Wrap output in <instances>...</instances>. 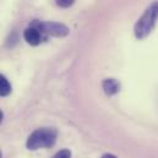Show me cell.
<instances>
[{
    "mask_svg": "<svg viewBox=\"0 0 158 158\" xmlns=\"http://www.w3.org/2000/svg\"><path fill=\"white\" fill-rule=\"evenodd\" d=\"M23 38H25V40L28 44H31V45H38L40 42H42V32H40L38 28H36L33 26H30L28 28L25 30Z\"/></svg>",
    "mask_w": 158,
    "mask_h": 158,
    "instance_id": "obj_4",
    "label": "cell"
},
{
    "mask_svg": "<svg viewBox=\"0 0 158 158\" xmlns=\"http://www.w3.org/2000/svg\"><path fill=\"white\" fill-rule=\"evenodd\" d=\"M158 19V1H153L135 25V36L139 40L146 38L153 30Z\"/></svg>",
    "mask_w": 158,
    "mask_h": 158,
    "instance_id": "obj_2",
    "label": "cell"
},
{
    "mask_svg": "<svg viewBox=\"0 0 158 158\" xmlns=\"http://www.w3.org/2000/svg\"><path fill=\"white\" fill-rule=\"evenodd\" d=\"M0 158H1V152H0Z\"/></svg>",
    "mask_w": 158,
    "mask_h": 158,
    "instance_id": "obj_11",
    "label": "cell"
},
{
    "mask_svg": "<svg viewBox=\"0 0 158 158\" xmlns=\"http://www.w3.org/2000/svg\"><path fill=\"white\" fill-rule=\"evenodd\" d=\"M53 158H71V152L69 150H61Z\"/></svg>",
    "mask_w": 158,
    "mask_h": 158,
    "instance_id": "obj_7",
    "label": "cell"
},
{
    "mask_svg": "<svg viewBox=\"0 0 158 158\" xmlns=\"http://www.w3.org/2000/svg\"><path fill=\"white\" fill-rule=\"evenodd\" d=\"M58 132L52 127H42L35 130L27 139L26 146L31 151H36L40 148H48L55 145Z\"/></svg>",
    "mask_w": 158,
    "mask_h": 158,
    "instance_id": "obj_1",
    "label": "cell"
},
{
    "mask_svg": "<svg viewBox=\"0 0 158 158\" xmlns=\"http://www.w3.org/2000/svg\"><path fill=\"white\" fill-rule=\"evenodd\" d=\"M103 89L107 94L113 96L115 93H118L120 89V85L117 80L114 79H107L103 81Z\"/></svg>",
    "mask_w": 158,
    "mask_h": 158,
    "instance_id": "obj_5",
    "label": "cell"
},
{
    "mask_svg": "<svg viewBox=\"0 0 158 158\" xmlns=\"http://www.w3.org/2000/svg\"><path fill=\"white\" fill-rule=\"evenodd\" d=\"M10 93H11V85L9 80L0 74V97L9 96Z\"/></svg>",
    "mask_w": 158,
    "mask_h": 158,
    "instance_id": "obj_6",
    "label": "cell"
},
{
    "mask_svg": "<svg viewBox=\"0 0 158 158\" xmlns=\"http://www.w3.org/2000/svg\"><path fill=\"white\" fill-rule=\"evenodd\" d=\"M2 118H4V114H2V112L0 110V123L2 121Z\"/></svg>",
    "mask_w": 158,
    "mask_h": 158,
    "instance_id": "obj_10",
    "label": "cell"
},
{
    "mask_svg": "<svg viewBox=\"0 0 158 158\" xmlns=\"http://www.w3.org/2000/svg\"><path fill=\"white\" fill-rule=\"evenodd\" d=\"M33 27L38 28L42 33L45 35H50L54 37H65L69 35V28L59 22H38V21H33L32 25Z\"/></svg>",
    "mask_w": 158,
    "mask_h": 158,
    "instance_id": "obj_3",
    "label": "cell"
},
{
    "mask_svg": "<svg viewBox=\"0 0 158 158\" xmlns=\"http://www.w3.org/2000/svg\"><path fill=\"white\" fill-rule=\"evenodd\" d=\"M55 1L60 7H70L75 0H55Z\"/></svg>",
    "mask_w": 158,
    "mask_h": 158,
    "instance_id": "obj_8",
    "label": "cell"
},
{
    "mask_svg": "<svg viewBox=\"0 0 158 158\" xmlns=\"http://www.w3.org/2000/svg\"><path fill=\"white\" fill-rule=\"evenodd\" d=\"M102 158H117L114 155H110V153H107V155H104Z\"/></svg>",
    "mask_w": 158,
    "mask_h": 158,
    "instance_id": "obj_9",
    "label": "cell"
}]
</instances>
